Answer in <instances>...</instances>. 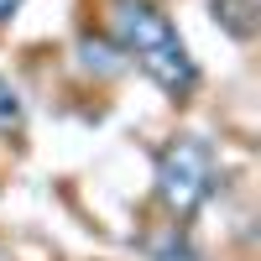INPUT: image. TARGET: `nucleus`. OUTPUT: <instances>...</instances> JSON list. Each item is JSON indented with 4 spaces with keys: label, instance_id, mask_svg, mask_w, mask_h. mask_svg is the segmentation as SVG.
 Segmentation results:
<instances>
[{
    "label": "nucleus",
    "instance_id": "2",
    "mask_svg": "<svg viewBox=\"0 0 261 261\" xmlns=\"http://www.w3.org/2000/svg\"><path fill=\"white\" fill-rule=\"evenodd\" d=\"M220 183V162L204 136H172L157 151V199L167 204L172 220H193Z\"/></svg>",
    "mask_w": 261,
    "mask_h": 261
},
{
    "label": "nucleus",
    "instance_id": "4",
    "mask_svg": "<svg viewBox=\"0 0 261 261\" xmlns=\"http://www.w3.org/2000/svg\"><path fill=\"white\" fill-rule=\"evenodd\" d=\"M151 261H209V256L193 246L178 225H172L167 235H157V241H151Z\"/></svg>",
    "mask_w": 261,
    "mask_h": 261
},
{
    "label": "nucleus",
    "instance_id": "3",
    "mask_svg": "<svg viewBox=\"0 0 261 261\" xmlns=\"http://www.w3.org/2000/svg\"><path fill=\"white\" fill-rule=\"evenodd\" d=\"M209 11H214V21H220L230 37H241V42L256 37V6H251V0H214Z\"/></svg>",
    "mask_w": 261,
    "mask_h": 261
},
{
    "label": "nucleus",
    "instance_id": "6",
    "mask_svg": "<svg viewBox=\"0 0 261 261\" xmlns=\"http://www.w3.org/2000/svg\"><path fill=\"white\" fill-rule=\"evenodd\" d=\"M79 53H84V63H89V68H99V73H120V58L105 47V42L84 37V42H79Z\"/></svg>",
    "mask_w": 261,
    "mask_h": 261
},
{
    "label": "nucleus",
    "instance_id": "7",
    "mask_svg": "<svg viewBox=\"0 0 261 261\" xmlns=\"http://www.w3.org/2000/svg\"><path fill=\"white\" fill-rule=\"evenodd\" d=\"M16 6H21V0H0V21H11V16H16Z\"/></svg>",
    "mask_w": 261,
    "mask_h": 261
},
{
    "label": "nucleus",
    "instance_id": "1",
    "mask_svg": "<svg viewBox=\"0 0 261 261\" xmlns=\"http://www.w3.org/2000/svg\"><path fill=\"white\" fill-rule=\"evenodd\" d=\"M110 27L120 37L125 58H136L141 73L162 94L188 99L199 89V63H193L188 42L178 37V27L162 16V6H151V0H110Z\"/></svg>",
    "mask_w": 261,
    "mask_h": 261
},
{
    "label": "nucleus",
    "instance_id": "5",
    "mask_svg": "<svg viewBox=\"0 0 261 261\" xmlns=\"http://www.w3.org/2000/svg\"><path fill=\"white\" fill-rule=\"evenodd\" d=\"M21 125H27V105L11 79H0V136H21Z\"/></svg>",
    "mask_w": 261,
    "mask_h": 261
}]
</instances>
